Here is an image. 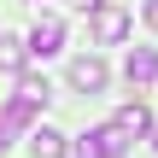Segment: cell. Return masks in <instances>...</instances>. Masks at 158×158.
<instances>
[{
  "label": "cell",
  "instance_id": "6da1fadb",
  "mask_svg": "<svg viewBox=\"0 0 158 158\" xmlns=\"http://www.w3.org/2000/svg\"><path fill=\"white\" fill-rule=\"evenodd\" d=\"M70 152H76V158H123V152H129V135H123L117 123H106V129H88Z\"/></svg>",
  "mask_w": 158,
  "mask_h": 158
},
{
  "label": "cell",
  "instance_id": "7a4b0ae2",
  "mask_svg": "<svg viewBox=\"0 0 158 158\" xmlns=\"http://www.w3.org/2000/svg\"><path fill=\"white\" fill-rule=\"evenodd\" d=\"M23 53H35V59H53V53H64V23H59V18H35V29H29Z\"/></svg>",
  "mask_w": 158,
  "mask_h": 158
},
{
  "label": "cell",
  "instance_id": "3957f363",
  "mask_svg": "<svg viewBox=\"0 0 158 158\" xmlns=\"http://www.w3.org/2000/svg\"><path fill=\"white\" fill-rule=\"evenodd\" d=\"M123 35H129V12H123V6H94V41L111 47V41H123Z\"/></svg>",
  "mask_w": 158,
  "mask_h": 158
},
{
  "label": "cell",
  "instance_id": "277c9868",
  "mask_svg": "<svg viewBox=\"0 0 158 158\" xmlns=\"http://www.w3.org/2000/svg\"><path fill=\"white\" fill-rule=\"evenodd\" d=\"M70 88H82V94H100V88H106V59H94V53L70 59Z\"/></svg>",
  "mask_w": 158,
  "mask_h": 158
},
{
  "label": "cell",
  "instance_id": "5b68a950",
  "mask_svg": "<svg viewBox=\"0 0 158 158\" xmlns=\"http://www.w3.org/2000/svg\"><path fill=\"white\" fill-rule=\"evenodd\" d=\"M123 76H129V88H147V82H158V53H152V47H129Z\"/></svg>",
  "mask_w": 158,
  "mask_h": 158
},
{
  "label": "cell",
  "instance_id": "8992f818",
  "mask_svg": "<svg viewBox=\"0 0 158 158\" xmlns=\"http://www.w3.org/2000/svg\"><path fill=\"white\" fill-rule=\"evenodd\" d=\"M111 123H117V129H123V135H129V141H141V135H147V129H152V111H147V106H141V100H135V106H123V111H117V117H111Z\"/></svg>",
  "mask_w": 158,
  "mask_h": 158
},
{
  "label": "cell",
  "instance_id": "52a82bcc",
  "mask_svg": "<svg viewBox=\"0 0 158 158\" xmlns=\"http://www.w3.org/2000/svg\"><path fill=\"white\" fill-rule=\"evenodd\" d=\"M70 147H64V135L59 129H35L29 135V158H64Z\"/></svg>",
  "mask_w": 158,
  "mask_h": 158
},
{
  "label": "cell",
  "instance_id": "ba28073f",
  "mask_svg": "<svg viewBox=\"0 0 158 158\" xmlns=\"http://www.w3.org/2000/svg\"><path fill=\"white\" fill-rule=\"evenodd\" d=\"M18 100H23V106H35V111H41V106H47V100H53V88H47V76H23V82H18Z\"/></svg>",
  "mask_w": 158,
  "mask_h": 158
},
{
  "label": "cell",
  "instance_id": "9c48e42d",
  "mask_svg": "<svg viewBox=\"0 0 158 158\" xmlns=\"http://www.w3.org/2000/svg\"><path fill=\"white\" fill-rule=\"evenodd\" d=\"M0 70H23V41L18 35H0Z\"/></svg>",
  "mask_w": 158,
  "mask_h": 158
},
{
  "label": "cell",
  "instance_id": "30bf717a",
  "mask_svg": "<svg viewBox=\"0 0 158 158\" xmlns=\"http://www.w3.org/2000/svg\"><path fill=\"white\" fill-rule=\"evenodd\" d=\"M147 23H152V29H158V0H147Z\"/></svg>",
  "mask_w": 158,
  "mask_h": 158
},
{
  "label": "cell",
  "instance_id": "8fae6325",
  "mask_svg": "<svg viewBox=\"0 0 158 158\" xmlns=\"http://www.w3.org/2000/svg\"><path fill=\"white\" fill-rule=\"evenodd\" d=\"M76 6H82V12H94V6H106V0H76Z\"/></svg>",
  "mask_w": 158,
  "mask_h": 158
},
{
  "label": "cell",
  "instance_id": "7c38bea8",
  "mask_svg": "<svg viewBox=\"0 0 158 158\" xmlns=\"http://www.w3.org/2000/svg\"><path fill=\"white\" fill-rule=\"evenodd\" d=\"M152 147H158V141H152Z\"/></svg>",
  "mask_w": 158,
  "mask_h": 158
}]
</instances>
